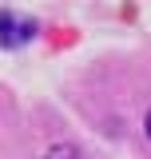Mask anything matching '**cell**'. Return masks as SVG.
Returning a JSON list of instances; mask_svg holds the SVG:
<instances>
[{"mask_svg": "<svg viewBox=\"0 0 151 159\" xmlns=\"http://www.w3.org/2000/svg\"><path fill=\"white\" fill-rule=\"evenodd\" d=\"M32 36H36V24L32 20L16 16V12H0V44L4 48H20L24 40H32Z\"/></svg>", "mask_w": 151, "mask_h": 159, "instance_id": "6da1fadb", "label": "cell"}, {"mask_svg": "<svg viewBox=\"0 0 151 159\" xmlns=\"http://www.w3.org/2000/svg\"><path fill=\"white\" fill-rule=\"evenodd\" d=\"M143 131H147V139H151V111H147V119H143Z\"/></svg>", "mask_w": 151, "mask_h": 159, "instance_id": "3957f363", "label": "cell"}, {"mask_svg": "<svg viewBox=\"0 0 151 159\" xmlns=\"http://www.w3.org/2000/svg\"><path fill=\"white\" fill-rule=\"evenodd\" d=\"M44 159H80V151H76L72 143H56V147H52Z\"/></svg>", "mask_w": 151, "mask_h": 159, "instance_id": "7a4b0ae2", "label": "cell"}]
</instances>
